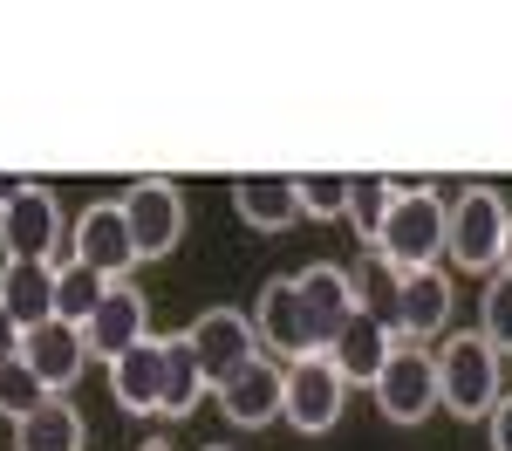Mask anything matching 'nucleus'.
Wrapping results in <instances>:
<instances>
[{
	"mask_svg": "<svg viewBox=\"0 0 512 451\" xmlns=\"http://www.w3.org/2000/svg\"><path fill=\"white\" fill-rule=\"evenodd\" d=\"M499 363H506V356H499L485 335H472V328L444 335V349H437V404L451 410V417H465V424L492 417V404L506 397V390H499Z\"/></svg>",
	"mask_w": 512,
	"mask_h": 451,
	"instance_id": "f257e3e1",
	"label": "nucleus"
},
{
	"mask_svg": "<svg viewBox=\"0 0 512 451\" xmlns=\"http://www.w3.org/2000/svg\"><path fill=\"white\" fill-rule=\"evenodd\" d=\"M376 253L390 260L396 274H417L444 260V199H437L424 178H396V205L376 233Z\"/></svg>",
	"mask_w": 512,
	"mask_h": 451,
	"instance_id": "f03ea898",
	"label": "nucleus"
},
{
	"mask_svg": "<svg viewBox=\"0 0 512 451\" xmlns=\"http://www.w3.org/2000/svg\"><path fill=\"white\" fill-rule=\"evenodd\" d=\"M506 219L512 205L492 185H465L444 205V260L458 274H499V246H506Z\"/></svg>",
	"mask_w": 512,
	"mask_h": 451,
	"instance_id": "7ed1b4c3",
	"label": "nucleus"
},
{
	"mask_svg": "<svg viewBox=\"0 0 512 451\" xmlns=\"http://www.w3.org/2000/svg\"><path fill=\"white\" fill-rule=\"evenodd\" d=\"M369 397H376V410H383L390 424H424L437 410V356L424 342H390V356L376 369Z\"/></svg>",
	"mask_w": 512,
	"mask_h": 451,
	"instance_id": "20e7f679",
	"label": "nucleus"
},
{
	"mask_svg": "<svg viewBox=\"0 0 512 451\" xmlns=\"http://www.w3.org/2000/svg\"><path fill=\"white\" fill-rule=\"evenodd\" d=\"M342 397H349V383L335 376L328 356H301V363L280 369V417H287L301 438L335 431V424H342Z\"/></svg>",
	"mask_w": 512,
	"mask_h": 451,
	"instance_id": "39448f33",
	"label": "nucleus"
},
{
	"mask_svg": "<svg viewBox=\"0 0 512 451\" xmlns=\"http://www.w3.org/2000/svg\"><path fill=\"white\" fill-rule=\"evenodd\" d=\"M123 233L137 246V260H164L178 233H185V199H178V185L171 178H137V185H123Z\"/></svg>",
	"mask_w": 512,
	"mask_h": 451,
	"instance_id": "423d86ee",
	"label": "nucleus"
},
{
	"mask_svg": "<svg viewBox=\"0 0 512 451\" xmlns=\"http://www.w3.org/2000/svg\"><path fill=\"white\" fill-rule=\"evenodd\" d=\"M178 335L192 342L198 383H205V390H219V383H226L233 369H246L253 349H260V342H253V322H246L239 308H205V315H198L192 328H178Z\"/></svg>",
	"mask_w": 512,
	"mask_h": 451,
	"instance_id": "0eeeda50",
	"label": "nucleus"
},
{
	"mask_svg": "<svg viewBox=\"0 0 512 451\" xmlns=\"http://www.w3.org/2000/svg\"><path fill=\"white\" fill-rule=\"evenodd\" d=\"M0 246H7V260H55V246H62V205L48 185H21L14 199L0 205Z\"/></svg>",
	"mask_w": 512,
	"mask_h": 451,
	"instance_id": "6e6552de",
	"label": "nucleus"
},
{
	"mask_svg": "<svg viewBox=\"0 0 512 451\" xmlns=\"http://www.w3.org/2000/svg\"><path fill=\"white\" fill-rule=\"evenodd\" d=\"M144 335H151V301H144L130 281H110V287H103V301L89 308V322H82V356L117 363L123 349L144 342Z\"/></svg>",
	"mask_w": 512,
	"mask_h": 451,
	"instance_id": "1a4fd4ad",
	"label": "nucleus"
},
{
	"mask_svg": "<svg viewBox=\"0 0 512 451\" xmlns=\"http://www.w3.org/2000/svg\"><path fill=\"white\" fill-rule=\"evenodd\" d=\"M253 342L274 349V356H315V335H308V315H301V294H294V274H274L253 301Z\"/></svg>",
	"mask_w": 512,
	"mask_h": 451,
	"instance_id": "9d476101",
	"label": "nucleus"
},
{
	"mask_svg": "<svg viewBox=\"0 0 512 451\" xmlns=\"http://www.w3.org/2000/svg\"><path fill=\"white\" fill-rule=\"evenodd\" d=\"M294 294H301V315H308V335H315V356L342 335V322L355 315V287H349V267L335 260H315L294 274Z\"/></svg>",
	"mask_w": 512,
	"mask_h": 451,
	"instance_id": "9b49d317",
	"label": "nucleus"
},
{
	"mask_svg": "<svg viewBox=\"0 0 512 451\" xmlns=\"http://www.w3.org/2000/svg\"><path fill=\"white\" fill-rule=\"evenodd\" d=\"M69 260L96 267L103 281H123V274L137 267V246H130V233H123V212H117V199L89 205V212L76 219V246H69Z\"/></svg>",
	"mask_w": 512,
	"mask_h": 451,
	"instance_id": "f8f14e48",
	"label": "nucleus"
},
{
	"mask_svg": "<svg viewBox=\"0 0 512 451\" xmlns=\"http://www.w3.org/2000/svg\"><path fill=\"white\" fill-rule=\"evenodd\" d=\"M21 363L41 376V390H48V397H62V390L82 376V363H89V356H82V328L35 322L28 335H21Z\"/></svg>",
	"mask_w": 512,
	"mask_h": 451,
	"instance_id": "ddd939ff",
	"label": "nucleus"
},
{
	"mask_svg": "<svg viewBox=\"0 0 512 451\" xmlns=\"http://www.w3.org/2000/svg\"><path fill=\"white\" fill-rule=\"evenodd\" d=\"M110 397H117L130 417H151V410L164 404V335L130 342L117 363H110Z\"/></svg>",
	"mask_w": 512,
	"mask_h": 451,
	"instance_id": "4468645a",
	"label": "nucleus"
},
{
	"mask_svg": "<svg viewBox=\"0 0 512 451\" xmlns=\"http://www.w3.org/2000/svg\"><path fill=\"white\" fill-rule=\"evenodd\" d=\"M444 322H451V274H444V267L403 274V294H396V342H431Z\"/></svg>",
	"mask_w": 512,
	"mask_h": 451,
	"instance_id": "2eb2a0df",
	"label": "nucleus"
},
{
	"mask_svg": "<svg viewBox=\"0 0 512 451\" xmlns=\"http://www.w3.org/2000/svg\"><path fill=\"white\" fill-rule=\"evenodd\" d=\"M212 397H219V410H226L233 424L260 431V424H274V417H280V369L267 363V356H253V363L233 369V376H226Z\"/></svg>",
	"mask_w": 512,
	"mask_h": 451,
	"instance_id": "dca6fc26",
	"label": "nucleus"
},
{
	"mask_svg": "<svg viewBox=\"0 0 512 451\" xmlns=\"http://www.w3.org/2000/svg\"><path fill=\"white\" fill-rule=\"evenodd\" d=\"M0 308L14 315L21 335L35 322H48V315H55V267H48V260H7V267H0Z\"/></svg>",
	"mask_w": 512,
	"mask_h": 451,
	"instance_id": "f3484780",
	"label": "nucleus"
},
{
	"mask_svg": "<svg viewBox=\"0 0 512 451\" xmlns=\"http://www.w3.org/2000/svg\"><path fill=\"white\" fill-rule=\"evenodd\" d=\"M233 205H239V219H246L253 233H280V226L301 219L294 178H280V171H246V178H233Z\"/></svg>",
	"mask_w": 512,
	"mask_h": 451,
	"instance_id": "a211bd4d",
	"label": "nucleus"
},
{
	"mask_svg": "<svg viewBox=\"0 0 512 451\" xmlns=\"http://www.w3.org/2000/svg\"><path fill=\"white\" fill-rule=\"evenodd\" d=\"M390 342H396L390 328H376L369 315H349V322H342V335H335L321 356H328V363H335V376L355 390V383H376V369H383V356H390Z\"/></svg>",
	"mask_w": 512,
	"mask_h": 451,
	"instance_id": "6ab92c4d",
	"label": "nucleus"
},
{
	"mask_svg": "<svg viewBox=\"0 0 512 451\" xmlns=\"http://www.w3.org/2000/svg\"><path fill=\"white\" fill-rule=\"evenodd\" d=\"M349 287H355V315H369L376 328H390V335H396V294H403V274H396L376 246L349 267Z\"/></svg>",
	"mask_w": 512,
	"mask_h": 451,
	"instance_id": "aec40b11",
	"label": "nucleus"
},
{
	"mask_svg": "<svg viewBox=\"0 0 512 451\" xmlns=\"http://www.w3.org/2000/svg\"><path fill=\"white\" fill-rule=\"evenodd\" d=\"M14 451H82V410L69 397H48L14 424Z\"/></svg>",
	"mask_w": 512,
	"mask_h": 451,
	"instance_id": "412c9836",
	"label": "nucleus"
},
{
	"mask_svg": "<svg viewBox=\"0 0 512 451\" xmlns=\"http://www.w3.org/2000/svg\"><path fill=\"white\" fill-rule=\"evenodd\" d=\"M390 205H396V178H383V171H349V212H342V219L355 226V240L376 246Z\"/></svg>",
	"mask_w": 512,
	"mask_h": 451,
	"instance_id": "4be33fe9",
	"label": "nucleus"
},
{
	"mask_svg": "<svg viewBox=\"0 0 512 451\" xmlns=\"http://www.w3.org/2000/svg\"><path fill=\"white\" fill-rule=\"evenodd\" d=\"M198 397H205V383H198V356L185 335H164V404L158 417H192Z\"/></svg>",
	"mask_w": 512,
	"mask_h": 451,
	"instance_id": "5701e85b",
	"label": "nucleus"
},
{
	"mask_svg": "<svg viewBox=\"0 0 512 451\" xmlns=\"http://www.w3.org/2000/svg\"><path fill=\"white\" fill-rule=\"evenodd\" d=\"M103 274L96 267H82V260H69V267H55V315L48 322H69V328H82L89 322V308L103 301Z\"/></svg>",
	"mask_w": 512,
	"mask_h": 451,
	"instance_id": "b1692460",
	"label": "nucleus"
},
{
	"mask_svg": "<svg viewBox=\"0 0 512 451\" xmlns=\"http://www.w3.org/2000/svg\"><path fill=\"white\" fill-rule=\"evenodd\" d=\"M294 205L308 219H342L349 212V171H301L294 178Z\"/></svg>",
	"mask_w": 512,
	"mask_h": 451,
	"instance_id": "393cba45",
	"label": "nucleus"
},
{
	"mask_svg": "<svg viewBox=\"0 0 512 451\" xmlns=\"http://www.w3.org/2000/svg\"><path fill=\"white\" fill-rule=\"evenodd\" d=\"M41 404H48L41 376L21 363V356H7V363H0V417H7V424H21V417H28V410H41Z\"/></svg>",
	"mask_w": 512,
	"mask_h": 451,
	"instance_id": "a878e982",
	"label": "nucleus"
},
{
	"mask_svg": "<svg viewBox=\"0 0 512 451\" xmlns=\"http://www.w3.org/2000/svg\"><path fill=\"white\" fill-rule=\"evenodd\" d=\"M478 335H485L499 356H512V274H492V281H485V301H478Z\"/></svg>",
	"mask_w": 512,
	"mask_h": 451,
	"instance_id": "bb28decb",
	"label": "nucleus"
},
{
	"mask_svg": "<svg viewBox=\"0 0 512 451\" xmlns=\"http://www.w3.org/2000/svg\"><path fill=\"white\" fill-rule=\"evenodd\" d=\"M485 424H492V451H512V397H499Z\"/></svg>",
	"mask_w": 512,
	"mask_h": 451,
	"instance_id": "cd10ccee",
	"label": "nucleus"
},
{
	"mask_svg": "<svg viewBox=\"0 0 512 451\" xmlns=\"http://www.w3.org/2000/svg\"><path fill=\"white\" fill-rule=\"evenodd\" d=\"M7 356H21V328H14V315L0 308V363H7Z\"/></svg>",
	"mask_w": 512,
	"mask_h": 451,
	"instance_id": "c85d7f7f",
	"label": "nucleus"
},
{
	"mask_svg": "<svg viewBox=\"0 0 512 451\" xmlns=\"http://www.w3.org/2000/svg\"><path fill=\"white\" fill-rule=\"evenodd\" d=\"M499 274H512V219H506V246H499Z\"/></svg>",
	"mask_w": 512,
	"mask_h": 451,
	"instance_id": "c756f323",
	"label": "nucleus"
},
{
	"mask_svg": "<svg viewBox=\"0 0 512 451\" xmlns=\"http://www.w3.org/2000/svg\"><path fill=\"white\" fill-rule=\"evenodd\" d=\"M21 185H28V178H0V205L14 199V192H21Z\"/></svg>",
	"mask_w": 512,
	"mask_h": 451,
	"instance_id": "7c9ffc66",
	"label": "nucleus"
},
{
	"mask_svg": "<svg viewBox=\"0 0 512 451\" xmlns=\"http://www.w3.org/2000/svg\"><path fill=\"white\" fill-rule=\"evenodd\" d=\"M144 451H171V445H164V438H151V445H144Z\"/></svg>",
	"mask_w": 512,
	"mask_h": 451,
	"instance_id": "2f4dec72",
	"label": "nucleus"
},
{
	"mask_svg": "<svg viewBox=\"0 0 512 451\" xmlns=\"http://www.w3.org/2000/svg\"><path fill=\"white\" fill-rule=\"evenodd\" d=\"M205 451H226V445H205Z\"/></svg>",
	"mask_w": 512,
	"mask_h": 451,
	"instance_id": "473e14b6",
	"label": "nucleus"
}]
</instances>
